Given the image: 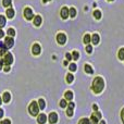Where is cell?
<instances>
[{
	"label": "cell",
	"instance_id": "obj_1",
	"mask_svg": "<svg viewBox=\"0 0 124 124\" xmlns=\"http://www.w3.org/2000/svg\"><path fill=\"white\" fill-rule=\"evenodd\" d=\"M103 88H105V81L100 76H97L93 82L92 90L95 94H99V93H101L103 90Z\"/></svg>",
	"mask_w": 124,
	"mask_h": 124
},
{
	"label": "cell",
	"instance_id": "obj_2",
	"mask_svg": "<svg viewBox=\"0 0 124 124\" xmlns=\"http://www.w3.org/2000/svg\"><path fill=\"white\" fill-rule=\"evenodd\" d=\"M28 112H30V114H31V116H38L39 107H38L37 101H32V102L30 103V106H28Z\"/></svg>",
	"mask_w": 124,
	"mask_h": 124
},
{
	"label": "cell",
	"instance_id": "obj_3",
	"mask_svg": "<svg viewBox=\"0 0 124 124\" xmlns=\"http://www.w3.org/2000/svg\"><path fill=\"white\" fill-rule=\"evenodd\" d=\"M101 119V113L98 111H95L94 113L92 114V116H90V124H98L99 121H100Z\"/></svg>",
	"mask_w": 124,
	"mask_h": 124
},
{
	"label": "cell",
	"instance_id": "obj_4",
	"mask_svg": "<svg viewBox=\"0 0 124 124\" xmlns=\"http://www.w3.org/2000/svg\"><path fill=\"white\" fill-rule=\"evenodd\" d=\"M2 60H3V64H6V65H11V64L13 63V56H12V54L7 52V54H4V57L2 58Z\"/></svg>",
	"mask_w": 124,
	"mask_h": 124
},
{
	"label": "cell",
	"instance_id": "obj_5",
	"mask_svg": "<svg viewBox=\"0 0 124 124\" xmlns=\"http://www.w3.org/2000/svg\"><path fill=\"white\" fill-rule=\"evenodd\" d=\"M34 13H33L32 9L31 8H25L24 9V17H25L27 21H31V20L34 19Z\"/></svg>",
	"mask_w": 124,
	"mask_h": 124
},
{
	"label": "cell",
	"instance_id": "obj_6",
	"mask_svg": "<svg viewBox=\"0 0 124 124\" xmlns=\"http://www.w3.org/2000/svg\"><path fill=\"white\" fill-rule=\"evenodd\" d=\"M57 41H58V44H60V45H64V44L66 43L65 34H63V33H59V34L57 35Z\"/></svg>",
	"mask_w": 124,
	"mask_h": 124
},
{
	"label": "cell",
	"instance_id": "obj_7",
	"mask_svg": "<svg viewBox=\"0 0 124 124\" xmlns=\"http://www.w3.org/2000/svg\"><path fill=\"white\" fill-rule=\"evenodd\" d=\"M4 45L7 46V48H12L13 47V45H14V40H13V37H10V36H8V37H6L4 38Z\"/></svg>",
	"mask_w": 124,
	"mask_h": 124
},
{
	"label": "cell",
	"instance_id": "obj_8",
	"mask_svg": "<svg viewBox=\"0 0 124 124\" xmlns=\"http://www.w3.org/2000/svg\"><path fill=\"white\" fill-rule=\"evenodd\" d=\"M48 121H49L50 124H54L58 122V114L56 113V112H51V113L49 114V116H48Z\"/></svg>",
	"mask_w": 124,
	"mask_h": 124
},
{
	"label": "cell",
	"instance_id": "obj_9",
	"mask_svg": "<svg viewBox=\"0 0 124 124\" xmlns=\"http://www.w3.org/2000/svg\"><path fill=\"white\" fill-rule=\"evenodd\" d=\"M32 52H33V54H35V56H38V54L41 52L40 45H39V44H34L32 47Z\"/></svg>",
	"mask_w": 124,
	"mask_h": 124
},
{
	"label": "cell",
	"instance_id": "obj_10",
	"mask_svg": "<svg viewBox=\"0 0 124 124\" xmlns=\"http://www.w3.org/2000/svg\"><path fill=\"white\" fill-rule=\"evenodd\" d=\"M60 14H61V17L63 20H66L69 16H70V13H69V9L66 7H63L60 11Z\"/></svg>",
	"mask_w": 124,
	"mask_h": 124
},
{
	"label": "cell",
	"instance_id": "obj_11",
	"mask_svg": "<svg viewBox=\"0 0 124 124\" xmlns=\"http://www.w3.org/2000/svg\"><path fill=\"white\" fill-rule=\"evenodd\" d=\"M47 122V116L45 113H40L39 116H37V123L38 124H45Z\"/></svg>",
	"mask_w": 124,
	"mask_h": 124
},
{
	"label": "cell",
	"instance_id": "obj_12",
	"mask_svg": "<svg viewBox=\"0 0 124 124\" xmlns=\"http://www.w3.org/2000/svg\"><path fill=\"white\" fill-rule=\"evenodd\" d=\"M10 99H11V95H10V93L4 92V93H3V95H2V102L8 103L9 101H10Z\"/></svg>",
	"mask_w": 124,
	"mask_h": 124
},
{
	"label": "cell",
	"instance_id": "obj_13",
	"mask_svg": "<svg viewBox=\"0 0 124 124\" xmlns=\"http://www.w3.org/2000/svg\"><path fill=\"white\" fill-rule=\"evenodd\" d=\"M33 20H34L33 22H34V25L35 26H40L41 25V21H43V20H41L40 15H35Z\"/></svg>",
	"mask_w": 124,
	"mask_h": 124
},
{
	"label": "cell",
	"instance_id": "obj_14",
	"mask_svg": "<svg viewBox=\"0 0 124 124\" xmlns=\"http://www.w3.org/2000/svg\"><path fill=\"white\" fill-rule=\"evenodd\" d=\"M6 14H7V17H9V19H13V16H14L15 12H14V10H13L12 8H9L8 10H7Z\"/></svg>",
	"mask_w": 124,
	"mask_h": 124
},
{
	"label": "cell",
	"instance_id": "obj_15",
	"mask_svg": "<svg viewBox=\"0 0 124 124\" xmlns=\"http://www.w3.org/2000/svg\"><path fill=\"white\" fill-rule=\"evenodd\" d=\"M99 40H100V37H99L98 34H94L92 36V43L94 44V45H97V44L99 43Z\"/></svg>",
	"mask_w": 124,
	"mask_h": 124
},
{
	"label": "cell",
	"instance_id": "obj_16",
	"mask_svg": "<svg viewBox=\"0 0 124 124\" xmlns=\"http://www.w3.org/2000/svg\"><path fill=\"white\" fill-rule=\"evenodd\" d=\"M64 98L65 100H72L73 99V93L71 90H68V92L64 93Z\"/></svg>",
	"mask_w": 124,
	"mask_h": 124
},
{
	"label": "cell",
	"instance_id": "obj_17",
	"mask_svg": "<svg viewBox=\"0 0 124 124\" xmlns=\"http://www.w3.org/2000/svg\"><path fill=\"white\" fill-rule=\"evenodd\" d=\"M84 70H85V72L87 73V74H93V73H94V70H93V68L89 64H85V65H84Z\"/></svg>",
	"mask_w": 124,
	"mask_h": 124
},
{
	"label": "cell",
	"instance_id": "obj_18",
	"mask_svg": "<svg viewBox=\"0 0 124 124\" xmlns=\"http://www.w3.org/2000/svg\"><path fill=\"white\" fill-rule=\"evenodd\" d=\"M37 103H38V107H39V109L40 110H44L45 109V107H46V102H45V100H44L43 98H40L38 101H37Z\"/></svg>",
	"mask_w": 124,
	"mask_h": 124
},
{
	"label": "cell",
	"instance_id": "obj_19",
	"mask_svg": "<svg viewBox=\"0 0 124 124\" xmlns=\"http://www.w3.org/2000/svg\"><path fill=\"white\" fill-rule=\"evenodd\" d=\"M7 24V19L4 15H0V28L4 27V25Z\"/></svg>",
	"mask_w": 124,
	"mask_h": 124
},
{
	"label": "cell",
	"instance_id": "obj_20",
	"mask_svg": "<svg viewBox=\"0 0 124 124\" xmlns=\"http://www.w3.org/2000/svg\"><path fill=\"white\" fill-rule=\"evenodd\" d=\"M83 41H84V43H85V44H87V45H88V44H89L90 41H92V36H90L89 34H86L85 36H84Z\"/></svg>",
	"mask_w": 124,
	"mask_h": 124
},
{
	"label": "cell",
	"instance_id": "obj_21",
	"mask_svg": "<svg viewBox=\"0 0 124 124\" xmlns=\"http://www.w3.org/2000/svg\"><path fill=\"white\" fill-rule=\"evenodd\" d=\"M94 17L96 20H100L101 19V12L99 10H95L94 11Z\"/></svg>",
	"mask_w": 124,
	"mask_h": 124
},
{
	"label": "cell",
	"instance_id": "obj_22",
	"mask_svg": "<svg viewBox=\"0 0 124 124\" xmlns=\"http://www.w3.org/2000/svg\"><path fill=\"white\" fill-rule=\"evenodd\" d=\"M73 81H74V75L71 74V73H69V74L66 75V82L70 84V83H72Z\"/></svg>",
	"mask_w": 124,
	"mask_h": 124
},
{
	"label": "cell",
	"instance_id": "obj_23",
	"mask_svg": "<svg viewBox=\"0 0 124 124\" xmlns=\"http://www.w3.org/2000/svg\"><path fill=\"white\" fill-rule=\"evenodd\" d=\"M118 57L120 60H124V48H121L118 52Z\"/></svg>",
	"mask_w": 124,
	"mask_h": 124
},
{
	"label": "cell",
	"instance_id": "obj_24",
	"mask_svg": "<svg viewBox=\"0 0 124 124\" xmlns=\"http://www.w3.org/2000/svg\"><path fill=\"white\" fill-rule=\"evenodd\" d=\"M69 13H70V16L71 17H75V16H76V10H75L74 8L69 9Z\"/></svg>",
	"mask_w": 124,
	"mask_h": 124
},
{
	"label": "cell",
	"instance_id": "obj_25",
	"mask_svg": "<svg viewBox=\"0 0 124 124\" xmlns=\"http://www.w3.org/2000/svg\"><path fill=\"white\" fill-rule=\"evenodd\" d=\"M69 70H70L71 72H75V71L77 70V65L75 63H71L70 65H69Z\"/></svg>",
	"mask_w": 124,
	"mask_h": 124
},
{
	"label": "cell",
	"instance_id": "obj_26",
	"mask_svg": "<svg viewBox=\"0 0 124 124\" xmlns=\"http://www.w3.org/2000/svg\"><path fill=\"white\" fill-rule=\"evenodd\" d=\"M7 34H8L10 37H14L15 36V31L13 30V28H9V30L7 31Z\"/></svg>",
	"mask_w": 124,
	"mask_h": 124
},
{
	"label": "cell",
	"instance_id": "obj_27",
	"mask_svg": "<svg viewBox=\"0 0 124 124\" xmlns=\"http://www.w3.org/2000/svg\"><path fill=\"white\" fill-rule=\"evenodd\" d=\"M71 54H72V59H74V61L78 60V58H79V54H78L77 51H73Z\"/></svg>",
	"mask_w": 124,
	"mask_h": 124
},
{
	"label": "cell",
	"instance_id": "obj_28",
	"mask_svg": "<svg viewBox=\"0 0 124 124\" xmlns=\"http://www.w3.org/2000/svg\"><path fill=\"white\" fill-rule=\"evenodd\" d=\"M78 124H90V121H89V119L83 118V119H81V120H79Z\"/></svg>",
	"mask_w": 124,
	"mask_h": 124
},
{
	"label": "cell",
	"instance_id": "obj_29",
	"mask_svg": "<svg viewBox=\"0 0 124 124\" xmlns=\"http://www.w3.org/2000/svg\"><path fill=\"white\" fill-rule=\"evenodd\" d=\"M12 3V0H2V6L3 7H10Z\"/></svg>",
	"mask_w": 124,
	"mask_h": 124
},
{
	"label": "cell",
	"instance_id": "obj_30",
	"mask_svg": "<svg viewBox=\"0 0 124 124\" xmlns=\"http://www.w3.org/2000/svg\"><path fill=\"white\" fill-rule=\"evenodd\" d=\"M66 114H68V116H72L74 114V110L71 109V108H68L66 109Z\"/></svg>",
	"mask_w": 124,
	"mask_h": 124
},
{
	"label": "cell",
	"instance_id": "obj_31",
	"mask_svg": "<svg viewBox=\"0 0 124 124\" xmlns=\"http://www.w3.org/2000/svg\"><path fill=\"white\" fill-rule=\"evenodd\" d=\"M60 107H61V108L68 107V102L65 101V99H62V100H60Z\"/></svg>",
	"mask_w": 124,
	"mask_h": 124
},
{
	"label": "cell",
	"instance_id": "obj_32",
	"mask_svg": "<svg viewBox=\"0 0 124 124\" xmlns=\"http://www.w3.org/2000/svg\"><path fill=\"white\" fill-rule=\"evenodd\" d=\"M86 51H87V54H92L93 52V47L90 45H87V47H86Z\"/></svg>",
	"mask_w": 124,
	"mask_h": 124
},
{
	"label": "cell",
	"instance_id": "obj_33",
	"mask_svg": "<svg viewBox=\"0 0 124 124\" xmlns=\"http://www.w3.org/2000/svg\"><path fill=\"white\" fill-rule=\"evenodd\" d=\"M0 124H11V121L8 120V119H4V120H2L0 122Z\"/></svg>",
	"mask_w": 124,
	"mask_h": 124
},
{
	"label": "cell",
	"instance_id": "obj_34",
	"mask_svg": "<svg viewBox=\"0 0 124 124\" xmlns=\"http://www.w3.org/2000/svg\"><path fill=\"white\" fill-rule=\"evenodd\" d=\"M65 58H66V61H70V60H72V54H65Z\"/></svg>",
	"mask_w": 124,
	"mask_h": 124
},
{
	"label": "cell",
	"instance_id": "obj_35",
	"mask_svg": "<svg viewBox=\"0 0 124 124\" xmlns=\"http://www.w3.org/2000/svg\"><path fill=\"white\" fill-rule=\"evenodd\" d=\"M74 107H75V105H74L73 101H71V102L68 105V108H71V109H74Z\"/></svg>",
	"mask_w": 124,
	"mask_h": 124
},
{
	"label": "cell",
	"instance_id": "obj_36",
	"mask_svg": "<svg viewBox=\"0 0 124 124\" xmlns=\"http://www.w3.org/2000/svg\"><path fill=\"white\" fill-rule=\"evenodd\" d=\"M121 119H122V122L124 124V108H123L122 111H121Z\"/></svg>",
	"mask_w": 124,
	"mask_h": 124
},
{
	"label": "cell",
	"instance_id": "obj_37",
	"mask_svg": "<svg viewBox=\"0 0 124 124\" xmlns=\"http://www.w3.org/2000/svg\"><path fill=\"white\" fill-rule=\"evenodd\" d=\"M3 114H4V111H3V109H1V108H0V119H1L2 116H3Z\"/></svg>",
	"mask_w": 124,
	"mask_h": 124
},
{
	"label": "cell",
	"instance_id": "obj_38",
	"mask_svg": "<svg viewBox=\"0 0 124 124\" xmlns=\"http://www.w3.org/2000/svg\"><path fill=\"white\" fill-rule=\"evenodd\" d=\"M3 36H4V32L1 30V28H0V38H2Z\"/></svg>",
	"mask_w": 124,
	"mask_h": 124
},
{
	"label": "cell",
	"instance_id": "obj_39",
	"mask_svg": "<svg viewBox=\"0 0 124 124\" xmlns=\"http://www.w3.org/2000/svg\"><path fill=\"white\" fill-rule=\"evenodd\" d=\"M4 71H6V72H9V71H10V65H6V66H4Z\"/></svg>",
	"mask_w": 124,
	"mask_h": 124
},
{
	"label": "cell",
	"instance_id": "obj_40",
	"mask_svg": "<svg viewBox=\"0 0 124 124\" xmlns=\"http://www.w3.org/2000/svg\"><path fill=\"white\" fill-rule=\"evenodd\" d=\"M4 46H6V45H4L3 41H0V49H2V48H3Z\"/></svg>",
	"mask_w": 124,
	"mask_h": 124
},
{
	"label": "cell",
	"instance_id": "obj_41",
	"mask_svg": "<svg viewBox=\"0 0 124 124\" xmlns=\"http://www.w3.org/2000/svg\"><path fill=\"white\" fill-rule=\"evenodd\" d=\"M2 66H3V60H2V59H0V70L2 69Z\"/></svg>",
	"mask_w": 124,
	"mask_h": 124
},
{
	"label": "cell",
	"instance_id": "obj_42",
	"mask_svg": "<svg viewBox=\"0 0 124 124\" xmlns=\"http://www.w3.org/2000/svg\"><path fill=\"white\" fill-rule=\"evenodd\" d=\"M93 108H94L95 111H98V107H97V105H94V106H93Z\"/></svg>",
	"mask_w": 124,
	"mask_h": 124
},
{
	"label": "cell",
	"instance_id": "obj_43",
	"mask_svg": "<svg viewBox=\"0 0 124 124\" xmlns=\"http://www.w3.org/2000/svg\"><path fill=\"white\" fill-rule=\"evenodd\" d=\"M99 124H106V122H105V121H102V120H100V121H99Z\"/></svg>",
	"mask_w": 124,
	"mask_h": 124
},
{
	"label": "cell",
	"instance_id": "obj_44",
	"mask_svg": "<svg viewBox=\"0 0 124 124\" xmlns=\"http://www.w3.org/2000/svg\"><path fill=\"white\" fill-rule=\"evenodd\" d=\"M63 64H64V66H66V65H68V61H66V60H65V61H64V62H63Z\"/></svg>",
	"mask_w": 124,
	"mask_h": 124
},
{
	"label": "cell",
	"instance_id": "obj_45",
	"mask_svg": "<svg viewBox=\"0 0 124 124\" xmlns=\"http://www.w3.org/2000/svg\"><path fill=\"white\" fill-rule=\"evenodd\" d=\"M48 1H51V0H43V2H44V3H47Z\"/></svg>",
	"mask_w": 124,
	"mask_h": 124
},
{
	"label": "cell",
	"instance_id": "obj_46",
	"mask_svg": "<svg viewBox=\"0 0 124 124\" xmlns=\"http://www.w3.org/2000/svg\"><path fill=\"white\" fill-rule=\"evenodd\" d=\"M2 105V97H0V106Z\"/></svg>",
	"mask_w": 124,
	"mask_h": 124
},
{
	"label": "cell",
	"instance_id": "obj_47",
	"mask_svg": "<svg viewBox=\"0 0 124 124\" xmlns=\"http://www.w3.org/2000/svg\"><path fill=\"white\" fill-rule=\"evenodd\" d=\"M108 1H113V0H108Z\"/></svg>",
	"mask_w": 124,
	"mask_h": 124
}]
</instances>
